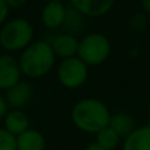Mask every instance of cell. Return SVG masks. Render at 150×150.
Wrapping results in <instances>:
<instances>
[{"mask_svg":"<svg viewBox=\"0 0 150 150\" xmlns=\"http://www.w3.org/2000/svg\"><path fill=\"white\" fill-rule=\"evenodd\" d=\"M71 121L76 129L88 134H96L108 127L111 112L105 103L96 98H84L73 105L70 112Z\"/></svg>","mask_w":150,"mask_h":150,"instance_id":"cell-1","label":"cell"},{"mask_svg":"<svg viewBox=\"0 0 150 150\" xmlns=\"http://www.w3.org/2000/svg\"><path fill=\"white\" fill-rule=\"evenodd\" d=\"M17 59L23 76L29 79H40L52 73L57 62V57L50 46V42L46 40L33 41L20 53Z\"/></svg>","mask_w":150,"mask_h":150,"instance_id":"cell-2","label":"cell"},{"mask_svg":"<svg viewBox=\"0 0 150 150\" xmlns=\"http://www.w3.org/2000/svg\"><path fill=\"white\" fill-rule=\"evenodd\" d=\"M34 26L28 18H8L0 26V47L5 53H21L34 41Z\"/></svg>","mask_w":150,"mask_h":150,"instance_id":"cell-3","label":"cell"},{"mask_svg":"<svg viewBox=\"0 0 150 150\" xmlns=\"http://www.w3.org/2000/svg\"><path fill=\"white\" fill-rule=\"evenodd\" d=\"M112 53L109 38L103 33L91 32L79 38L78 57L88 66H100L108 61Z\"/></svg>","mask_w":150,"mask_h":150,"instance_id":"cell-4","label":"cell"},{"mask_svg":"<svg viewBox=\"0 0 150 150\" xmlns=\"http://www.w3.org/2000/svg\"><path fill=\"white\" fill-rule=\"evenodd\" d=\"M90 67L78 55L61 59L57 66V79L62 87L67 90H78L86 84Z\"/></svg>","mask_w":150,"mask_h":150,"instance_id":"cell-5","label":"cell"},{"mask_svg":"<svg viewBox=\"0 0 150 150\" xmlns=\"http://www.w3.org/2000/svg\"><path fill=\"white\" fill-rule=\"evenodd\" d=\"M23 79L18 59L13 54H0V91H7Z\"/></svg>","mask_w":150,"mask_h":150,"instance_id":"cell-6","label":"cell"},{"mask_svg":"<svg viewBox=\"0 0 150 150\" xmlns=\"http://www.w3.org/2000/svg\"><path fill=\"white\" fill-rule=\"evenodd\" d=\"M33 86L28 80L21 79L13 87L5 91V100L9 109H24L33 99Z\"/></svg>","mask_w":150,"mask_h":150,"instance_id":"cell-7","label":"cell"},{"mask_svg":"<svg viewBox=\"0 0 150 150\" xmlns=\"http://www.w3.org/2000/svg\"><path fill=\"white\" fill-rule=\"evenodd\" d=\"M66 8L67 7L63 4V1H47L42 7L41 15H40L42 25L49 30L61 29L65 20Z\"/></svg>","mask_w":150,"mask_h":150,"instance_id":"cell-8","label":"cell"},{"mask_svg":"<svg viewBox=\"0 0 150 150\" xmlns=\"http://www.w3.org/2000/svg\"><path fill=\"white\" fill-rule=\"evenodd\" d=\"M116 0H69V5L82 12L88 18L107 15L113 8Z\"/></svg>","mask_w":150,"mask_h":150,"instance_id":"cell-9","label":"cell"},{"mask_svg":"<svg viewBox=\"0 0 150 150\" xmlns=\"http://www.w3.org/2000/svg\"><path fill=\"white\" fill-rule=\"evenodd\" d=\"M49 42L57 58L66 59V58H71L78 55L79 38L76 36L61 32V33L55 34Z\"/></svg>","mask_w":150,"mask_h":150,"instance_id":"cell-10","label":"cell"},{"mask_svg":"<svg viewBox=\"0 0 150 150\" xmlns=\"http://www.w3.org/2000/svg\"><path fill=\"white\" fill-rule=\"evenodd\" d=\"M4 129L15 137L30 129V119L24 109H8L3 119Z\"/></svg>","mask_w":150,"mask_h":150,"instance_id":"cell-11","label":"cell"},{"mask_svg":"<svg viewBox=\"0 0 150 150\" xmlns=\"http://www.w3.org/2000/svg\"><path fill=\"white\" fill-rule=\"evenodd\" d=\"M122 150H150V122L137 127L122 141Z\"/></svg>","mask_w":150,"mask_h":150,"instance_id":"cell-12","label":"cell"},{"mask_svg":"<svg viewBox=\"0 0 150 150\" xmlns=\"http://www.w3.org/2000/svg\"><path fill=\"white\" fill-rule=\"evenodd\" d=\"M87 20L88 17L84 16L82 12H79L78 9H75L71 5H67L66 8V15L65 20L62 24V32L73 36H80L84 32V29L87 28Z\"/></svg>","mask_w":150,"mask_h":150,"instance_id":"cell-13","label":"cell"},{"mask_svg":"<svg viewBox=\"0 0 150 150\" xmlns=\"http://www.w3.org/2000/svg\"><path fill=\"white\" fill-rule=\"evenodd\" d=\"M17 150H45L46 149V138L40 130L28 129L23 134L16 137Z\"/></svg>","mask_w":150,"mask_h":150,"instance_id":"cell-14","label":"cell"},{"mask_svg":"<svg viewBox=\"0 0 150 150\" xmlns=\"http://www.w3.org/2000/svg\"><path fill=\"white\" fill-rule=\"evenodd\" d=\"M109 128L115 130L121 138H125L129 136L133 130L136 129V122L134 119L127 112H116V113H111V119H109Z\"/></svg>","mask_w":150,"mask_h":150,"instance_id":"cell-15","label":"cell"},{"mask_svg":"<svg viewBox=\"0 0 150 150\" xmlns=\"http://www.w3.org/2000/svg\"><path fill=\"white\" fill-rule=\"evenodd\" d=\"M95 136H96L95 142L105 150H115L120 145V141H121V137L109 127H105L100 132L96 133Z\"/></svg>","mask_w":150,"mask_h":150,"instance_id":"cell-16","label":"cell"},{"mask_svg":"<svg viewBox=\"0 0 150 150\" xmlns=\"http://www.w3.org/2000/svg\"><path fill=\"white\" fill-rule=\"evenodd\" d=\"M0 150H17L16 137L4 128H0Z\"/></svg>","mask_w":150,"mask_h":150,"instance_id":"cell-17","label":"cell"},{"mask_svg":"<svg viewBox=\"0 0 150 150\" xmlns=\"http://www.w3.org/2000/svg\"><path fill=\"white\" fill-rule=\"evenodd\" d=\"M146 24H148V16L144 12L134 13L129 20V26L133 30H142V29H145Z\"/></svg>","mask_w":150,"mask_h":150,"instance_id":"cell-18","label":"cell"},{"mask_svg":"<svg viewBox=\"0 0 150 150\" xmlns=\"http://www.w3.org/2000/svg\"><path fill=\"white\" fill-rule=\"evenodd\" d=\"M11 9L7 7L4 0H0V26L8 20V16H9Z\"/></svg>","mask_w":150,"mask_h":150,"instance_id":"cell-19","label":"cell"},{"mask_svg":"<svg viewBox=\"0 0 150 150\" xmlns=\"http://www.w3.org/2000/svg\"><path fill=\"white\" fill-rule=\"evenodd\" d=\"M4 1L9 9H21L23 7H25L28 0H4Z\"/></svg>","mask_w":150,"mask_h":150,"instance_id":"cell-20","label":"cell"},{"mask_svg":"<svg viewBox=\"0 0 150 150\" xmlns=\"http://www.w3.org/2000/svg\"><path fill=\"white\" fill-rule=\"evenodd\" d=\"M8 109H9V107H8V104H7V100H5V98L0 93V121H3V119H4V116L7 115Z\"/></svg>","mask_w":150,"mask_h":150,"instance_id":"cell-21","label":"cell"},{"mask_svg":"<svg viewBox=\"0 0 150 150\" xmlns=\"http://www.w3.org/2000/svg\"><path fill=\"white\" fill-rule=\"evenodd\" d=\"M141 7H142V12L150 17V0H141Z\"/></svg>","mask_w":150,"mask_h":150,"instance_id":"cell-22","label":"cell"},{"mask_svg":"<svg viewBox=\"0 0 150 150\" xmlns=\"http://www.w3.org/2000/svg\"><path fill=\"white\" fill-rule=\"evenodd\" d=\"M83 150H105V149H103L101 146H99L96 142H92V144H90V145H87Z\"/></svg>","mask_w":150,"mask_h":150,"instance_id":"cell-23","label":"cell"},{"mask_svg":"<svg viewBox=\"0 0 150 150\" xmlns=\"http://www.w3.org/2000/svg\"><path fill=\"white\" fill-rule=\"evenodd\" d=\"M148 116H149V120H150V104H149V108H148Z\"/></svg>","mask_w":150,"mask_h":150,"instance_id":"cell-24","label":"cell"},{"mask_svg":"<svg viewBox=\"0 0 150 150\" xmlns=\"http://www.w3.org/2000/svg\"><path fill=\"white\" fill-rule=\"evenodd\" d=\"M47 1H65V0H47Z\"/></svg>","mask_w":150,"mask_h":150,"instance_id":"cell-25","label":"cell"}]
</instances>
